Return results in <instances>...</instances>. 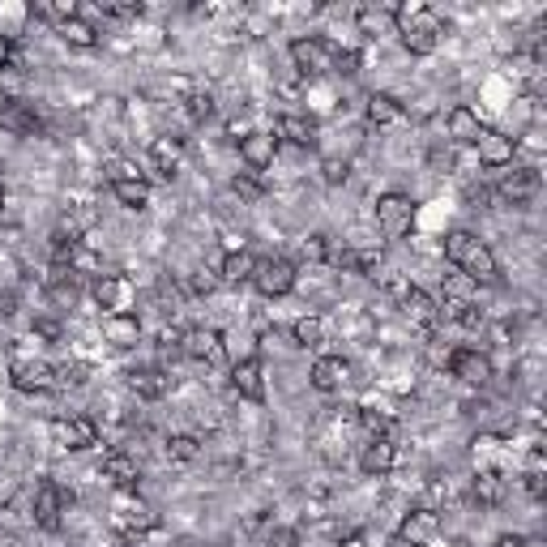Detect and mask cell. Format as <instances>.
<instances>
[{
	"label": "cell",
	"mask_w": 547,
	"mask_h": 547,
	"mask_svg": "<svg viewBox=\"0 0 547 547\" xmlns=\"http://www.w3.org/2000/svg\"><path fill=\"white\" fill-rule=\"evenodd\" d=\"M393 22H398V35H402V47H407L410 56H432L436 43H441V17L420 5V0H410V5H398L393 9Z\"/></svg>",
	"instance_id": "cell-1"
},
{
	"label": "cell",
	"mask_w": 547,
	"mask_h": 547,
	"mask_svg": "<svg viewBox=\"0 0 547 547\" xmlns=\"http://www.w3.org/2000/svg\"><path fill=\"white\" fill-rule=\"evenodd\" d=\"M334 52H338V47L329 39L309 35V39H295L291 43V65L304 73L309 82H317V77H325V73L334 69Z\"/></svg>",
	"instance_id": "cell-2"
},
{
	"label": "cell",
	"mask_w": 547,
	"mask_h": 547,
	"mask_svg": "<svg viewBox=\"0 0 547 547\" xmlns=\"http://www.w3.org/2000/svg\"><path fill=\"white\" fill-rule=\"evenodd\" d=\"M90 295H95L98 309H107V317L133 312V304H137V287H133V279H125V274H98Z\"/></svg>",
	"instance_id": "cell-3"
},
{
	"label": "cell",
	"mask_w": 547,
	"mask_h": 547,
	"mask_svg": "<svg viewBox=\"0 0 547 547\" xmlns=\"http://www.w3.org/2000/svg\"><path fill=\"white\" fill-rule=\"evenodd\" d=\"M295 279H299V274H295V266L287 261V257H266V261H257V269H253V279L248 282H253L266 299H282V295L295 291Z\"/></svg>",
	"instance_id": "cell-4"
},
{
	"label": "cell",
	"mask_w": 547,
	"mask_h": 547,
	"mask_svg": "<svg viewBox=\"0 0 547 547\" xmlns=\"http://www.w3.org/2000/svg\"><path fill=\"white\" fill-rule=\"evenodd\" d=\"M155 522H158V513L141 496H133V491H120V501L112 505V526L120 534H146V531H155Z\"/></svg>",
	"instance_id": "cell-5"
},
{
	"label": "cell",
	"mask_w": 547,
	"mask_h": 547,
	"mask_svg": "<svg viewBox=\"0 0 547 547\" xmlns=\"http://www.w3.org/2000/svg\"><path fill=\"white\" fill-rule=\"evenodd\" d=\"M471 150H475V158L483 167L501 171V167H513V158H518V137H509L501 128H479V137Z\"/></svg>",
	"instance_id": "cell-6"
},
{
	"label": "cell",
	"mask_w": 547,
	"mask_h": 547,
	"mask_svg": "<svg viewBox=\"0 0 547 547\" xmlns=\"http://www.w3.org/2000/svg\"><path fill=\"white\" fill-rule=\"evenodd\" d=\"M410 223H415V201H410L407 193H385L377 197V227H380V236H407Z\"/></svg>",
	"instance_id": "cell-7"
},
{
	"label": "cell",
	"mask_w": 547,
	"mask_h": 547,
	"mask_svg": "<svg viewBox=\"0 0 547 547\" xmlns=\"http://www.w3.org/2000/svg\"><path fill=\"white\" fill-rule=\"evenodd\" d=\"M52 441H56L60 450H95L98 445V423L86 420V415H69V420H56L52 423Z\"/></svg>",
	"instance_id": "cell-8"
},
{
	"label": "cell",
	"mask_w": 547,
	"mask_h": 547,
	"mask_svg": "<svg viewBox=\"0 0 547 547\" xmlns=\"http://www.w3.org/2000/svg\"><path fill=\"white\" fill-rule=\"evenodd\" d=\"M450 377H458L462 385H488L496 372H491V360L483 351H475V347H458V351H450Z\"/></svg>",
	"instance_id": "cell-9"
},
{
	"label": "cell",
	"mask_w": 547,
	"mask_h": 547,
	"mask_svg": "<svg viewBox=\"0 0 547 547\" xmlns=\"http://www.w3.org/2000/svg\"><path fill=\"white\" fill-rule=\"evenodd\" d=\"M9 377H14V385L22 393H52V390H60V385H56V368L43 364V360H17V364L9 368Z\"/></svg>",
	"instance_id": "cell-10"
},
{
	"label": "cell",
	"mask_w": 547,
	"mask_h": 547,
	"mask_svg": "<svg viewBox=\"0 0 547 547\" xmlns=\"http://www.w3.org/2000/svg\"><path fill=\"white\" fill-rule=\"evenodd\" d=\"M65 509H69V496H65V488L60 483H39V491H35V522H39L43 531H56L60 522H65Z\"/></svg>",
	"instance_id": "cell-11"
},
{
	"label": "cell",
	"mask_w": 547,
	"mask_h": 547,
	"mask_svg": "<svg viewBox=\"0 0 547 547\" xmlns=\"http://www.w3.org/2000/svg\"><path fill=\"white\" fill-rule=\"evenodd\" d=\"M239 158H244L253 171L274 167V158H279V137H274L269 128H253L248 137H239Z\"/></svg>",
	"instance_id": "cell-12"
},
{
	"label": "cell",
	"mask_w": 547,
	"mask_h": 547,
	"mask_svg": "<svg viewBox=\"0 0 547 547\" xmlns=\"http://www.w3.org/2000/svg\"><path fill=\"white\" fill-rule=\"evenodd\" d=\"M309 380H312V390L338 393L347 380H351V364H347L342 355H317V360H312Z\"/></svg>",
	"instance_id": "cell-13"
},
{
	"label": "cell",
	"mask_w": 547,
	"mask_h": 547,
	"mask_svg": "<svg viewBox=\"0 0 547 547\" xmlns=\"http://www.w3.org/2000/svg\"><path fill=\"white\" fill-rule=\"evenodd\" d=\"M0 128L14 133V137H35V133H39V112H35V103H26V98H5V107H0Z\"/></svg>",
	"instance_id": "cell-14"
},
{
	"label": "cell",
	"mask_w": 547,
	"mask_h": 547,
	"mask_svg": "<svg viewBox=\"0 0 547 547\" xmlns=\"http://www.w3.org/2000/svg\"><path fill=\"white\" fill-rule=\"evenodd\" d=\"M231 385H236L239 398L261 402V398H266V368H261V360H257V355L236 360V364H231Z\"/></svg>",
	"instance_id": "cell-15"
},
{
	"label": "cell",
	"mask_w": 547,
	"mask_h": 547,
	"mask_svg": "<svg viewBox=\"0 0 547 547\" xmlns=\"http://www.w3.org/2000/svg\"><path fill=\"white\" fill-rule=\"evenodd\" d=\"M436 534H441V513L436 509H410L402 526H398V539H407L415 547H428Z\"/></svg>",
	"instance_id": "cell-16"
},
{
	"label": "cell",
	"mask_w": 547,
	"mask_h": 547,
	"mask_svg": "<svg viewBox=\"0 0 547 547\" xmlns=\"http://www.w3.org/2000/svg\"><path fill=\"white\" fill-rule=\"evenodd\" d=\"M398 299H402V317H407L410 325H423V329H432V325L441 321V304H436V299L423 291V287H407V291L398 295Z\"/></svg>",
	"instance_id": "cell-17"
},
{
	"label": "cell",
	"mask_w": 547,
	"mask_h": 547,
	"mask_svg": "<svg viewBox=\"0 0 547 547\" xmlns=\"http://www.w3.org/2000/svg\"><path fill=\"white\" fill-rule=\"evenodd\" d=\"M393 466H398V445H393L390 436H372L364 445V453H360V471L364 475H390Z\"/></svg>",
	"instance_id": "cell-18"
},
{
	"label": "cell",
	"mask_w": 547,
	"mask_h": 547,
	"mask_svg": "<svg viewBox=\"0 0 547 547\" xmlns=\"http://www.w3.org/2000/svg\"><path fill=\"white\" fill-rule=\"evenodd\" d=\"M180 351L188 355V360L210 364V360H218V355H223V334H218V329H206V325H197V329L180 334Z\"/></svg>",
	"instance_id": "cell-19"
},
{
	"label": "cell",
	"mask_w": 547,
	"mask_h": 547,
	"mask_svg": "<svg viewBox=\"0 0 547 547\" xmlns=\"http://www.w3.org/2000/svg\"><path fill=\"white\" fill-rule=\"evenodd\" d=\"M471 282H496V274H501V266H496V253H491L483 239H475L471 248H466L462 257V266H458Z\"/></svg>",
	"instance_id": "cell-20"
},
{
	"label": "cell",
	"mask_w": 547,
	"mask_h": 547,
	"mask_svg": "<svg viewBox=\"0 0 547 547\" xmlns=\"http://www.w3.org/2000/svg\"><path fill=\"white\" fill-rule=\"evenodd\" d=\"M103 338L112 342L116 351H133V347L141 342L137 312H120V317H107V321H103Z\"/></svg>",
	"instance_id": "cell-21"
},
{
	"label": "cell",
	"mask_w": 547,
	"mask_h": 547,
	"mask_svg": "<svg viewBox=\"0 0 547 547\" xmlns=\"http://www.w3.org/2000/svg\"><path fill=\"white\" fill-rule=\"evenodd\" d=\"M274 137L291 141V146H312V141H317V120H312V116H299V112H287V116H279Z\"/></svg>",
	"instance_id": "cell-22"
},
{
	"label": "cell",
	"mask_w": 547,
	"mask_h": 547,
	"mask_svg": "<svg viewBox=\"0 0 547 547\" xmlns=\"http://www.w3.org/2000/svg\"><path fill=\"white\" fill-rule=\"evenodd\" d=\"M534 193H539V171H534V167H513L505 180H501V197L513 201V206L531 201Z\"/></svg>",
	"instance_id": "cell-23"
},
{
	"label": "cell",
	"mask_w": 547,
	"mask_h": 547,
	"mask_svg": "<svg viewBox=\"0 0 547 547\" xmlns=\"http://www.w3.org/2000/svg\"><path fill=\"white\" fill-rule=\"evenodd\" d=\"M103 479H112L120 491H133L141 479L137 458H128V453H107V458H103Z\"/></svg>",
	"instance_id": "cell-24"
},
{
	"label": "cell",
	"mask_w": 547,
	"mask_h": 547,
	"mask_svg": "<svg viewBox=\"0 0 547 547\" xmlns=\"http://www.w3.org/2000/svg\"><path fill=\"white\" fill-rule=\"evenodd\" d=\"M253 269H257V257L253 253H244V248H231V253L223 257V266H218V282H248L253 279Z\"/></svg>",
	"instance_id": "cell-25"
},
{
	"label": "cell",
	"mask_w": 547,
	"mask_h": 547,
	"mask_svg": "<svg viewBox=\"0 0 547 547\" xmlns=\"http://www.w3.org/2000/svg\"><path fill=\"white\" fill-rule=\"evenodd\" d=\"M128 385H133L137 398H150V402H155V398H163V393L171 390V377L158 372V368H137V372L128 377Z\"/></svg>",
	"instance_id": "cell-26"
},
{
	"label": "cell",
	"mask_w": 547,
	"mask_h": 547,
	"mask_svg": "<svg viewBox=\"0 0 547 547\" xmlns=\"http://www.w3.org/2000/svg\"><path fill=\"white\" fill-rule=\"evenodd\" d=\"M479 112L475 107H453L450 112V137L458 141V146H475V137H479Z\"/></svg>",
	"instance_id": "cell-27"
},
{
	"label": "cell",
	"mask_w": 547,
	"mask_h": 547,
	"mask_svg": "<svg viewBox=\"0 0 547 547\" xmlns=\"http://www.w3.org/2000/svg\"><path fill=\"white\" fill-rule=\"evenodd\" d=\"M56 35L69 47H82V52H90V47H98V30L86 22V17H69V22H60L56 26Z\"/></svg>",
	"instance_id": "cell-28"
},
{
	"label": "cell",
	"mask_w": 547,
	"mask_h": 547,
	"mask_svg": "<svg viewBox=\"0 0 547 547\" xmlns=\"http://www.w3.org/2000/svg\"><path fill=\"white\" fill-rule=\"evenodd\" d=\"M150 158H155L158 167L171 176V171L180 167V158H184V137H155V141H150Z\"/></svg>",
	"instance_id": "cell-29"
},
{
	"label": "cell",
	"mask_w": 547,
	"mask_h": 547,
	"mask_svg": "<svg viewBox=\"0 0 547 547\" xmlns=\"http://www.w3.org/2000/svg\"><path fill=\"white\" fill-rule=\"evenodd\" d=\"M441 287H445V299H453V304H475V295H479V282H471L462 269L441 274Z\"/></svg>",
	"instance_id": "cell-30"
},
{
	"label": "cell",
	"mask_w": 547,
	"mask_h": 547,
	"mask_svg": "<svg viewBox=\"0 0 547 547\" xmlns=\"http://www.w3.org/2000/svg\"><path fill=\"white\" fill-rule=\"evenodd\" d=\"M112 193L128 210H146V206H150V184L146 180H120V184H112Z\"/></svg>",
	"instance_id": "cell-31"
},
{
	"label": "cell",
	"mask_w": 547,
	"mask_h": 547,
	"mask_svg": "<svg viewBox=\"0 0 547 547\" xmlns=\"http://www.w3.org/2000/svg\"><path fill=\"white\" fill-rule=\"evenodd\" d=\"M364 112H368L372 125H393V120L402 116V107H398V98H393V95H368Z\"/></svg>",
	"instance_id": "cell-32"
},
{
	"label": "cell",
	"mask_w": 547,
	"mask_h": 547,
	"mask_svg": "<svg viewBox=\"0 0 547 547\" xmlns=\"http://www.w3.org/2000/svg\"><path fill=\"white\" fill-rule=\"evenodd\" d=\"M291 338H295V347H321L325 342V321L321 317H299V321L291 325Z\"/></svg>",
	"instance_id": "cell-33"
},
{
	"label": "cell",
	"mask_w": 547,
	"mask_h": 547,
	"mask_svg": "<svg viewBox=\"0 0 547 547\" xmlns=\"http://www.w3.org/2000/svg\"><path fill=\"white\" fill-rule=\"evenodd\" d=\"M475 501H483V505H501V501H505V479L496 475V471H483V475L475 479Z\"/></svg>",
	"instance_id": "cell-34"
},
{
	"label": "cell",
	"mask_w": 547,
	"mask_h": 547,
	"mask_svg": "<svg viewBox=\"0 0 547 547\" xmlns=\"http://www.w3.org/2000/svg\"><path fill=\"white\" fill-rule=\"evenodd\" d=\"M197 453H201V441H197V436H188V432L167 436V458L171 462H193Z\"/></svg>",
	"instance_id": "cell-35"
},
{
	"label": "cell",
	"mask_w": 547,
	"mask_h": 547,
	"mask_svg": "<svg viewBox=\"0 0 547 547\" xmlns=\"http://www.w3.org/2000/svg\"><path fill=\"white\" fill-rule=\"evenodd\" d=\"M475 239L479 236H471V231H450V236H445V261L458 269V266H462V257H466V248H471Z\"/></svg>",
	"instance_id": "cell-36"
},
{
	"label": "cell",
	"mask_w": 547,
	"mask_h": 547,
	"mask_svg": "<svg viewBox=\"0 0 547 547\" xmlns=\"http://www.w3.org/2000/svg\"><path fill=\"white\" fill-rule=\"evenodd\" d=\"M342 266H347V269H360V274H368V279H372V274L380 269V253H377V248H355V253L342 257Z\"/></svg>",
	"instance_id": "cell-37"
},
{
	"label": "cell",
	"mask_w": 547,
	"mask_h": 547,
	"mask_svg": "<svg viewBox=\"0 0 547 547\" xmlns=\"http://www.w3.org/2000/svg\"><path fill=\"white\" fill-rule=\"evenodd\" d=\"M223 355H231V364H236V360H248V355H253V338L239 334V329H227L223 334Z\"/></svg>",
	"instance_id": "cell-38"
},
{
	"label": "cell",
	"mask_w": 547,
	"mask_h": 547,
	"mask_svg": "<svg viewBox=\"0 0 547 547\" xmlns=\"http://www.w3.org/2000/svg\"><path fill=\"white\" fill-rule=\"evenodd\" d=\"M35 17H43V22H69V17H77V5L73 0H56V5H35Z\"/></svg>",
	"instance_id": "cell-39"
},
{
	"label": "cell",
	"mask_w": 547,
	"mask_h": 547,
	"mask_svg": "<svg viewBox=\"0 0 547 547\" xmlns=\"http://www.w3.org/2000/svg\"><path fill=\"white\" fill-rule=\"evenodd\" d=\"M184 112L193 116V120H210L214 95H210V90H206V95H201V90H197V95H188V98H184Z\"/></svg>",
	"instance_id": "cell-40"
},
{
	"label": "cell",
	"mask_w": 547,
	"mask_h": 547,
	"mask_svg": "<svg viewBox=\"0 0 547 547\" xmlns=\"http://www.w3.org/2000/svg\"><path fill=\"white\" fill-rule=\"evenodd\" d=\"M107 184H120V180H141V171H137V163H128V158H112L107 163Z\"/></svg>",
	"instance_id": "cell-41"
},
{
	"label": "cell",
	"mask_w": 547,
	"mask_h": 547,
	"mask_svg": "<svg viewBox=\"0 0 547 547\" xmlns=\"http://www.w3.org/2000/svg\"><path fill=\"white\" fill-rule=\"evenodd\" d=\"M385 423H390L385 415H377L372 407H360V428H364L368 436H385Z\"/></svg>",
	"instance_id": "cell-42"
},
{
	"label": "cell",
	"mask_w": 547,
	"mask_h": 547,
	"mask_svg": "<svg viewBox=\"0 0 547 547\" xmlns=\"http://www.w3.org/2000/svg\"><path fill=\"white\" fill-rule=\"evenodd\" d=\"M86 364H60L56 368V385H86Z\"/></svg>",
	"instance_id": "cell-43"
},
{
	"label": "cell",
	"mask_w": 547,
	"mask_h": 547,
	"mask_svg": "<svg viewBox=\"0 0 547 547\" xmlns=\"http://www.w3.org/2000/svg\"><path fill=\"white\" fill-rule=\"evenodd\" d=\"M347 171H351V167H347V158H325V163H321L325 184H342V180H347Z\"/></svg>",
	"instance_id": "cell-44"
},
{
	"label": "cell",
	"mask_w": 547,
	"mask_h": 547,
	"mask_svg": "<svg viewBox=\"0 0 547 547\" xmlns=\"http://www.w3.org/2000/svg\"><path fill=\"white\" fill-rule=\"evenodd\" d=\"M35 338L60 342V338H65V325H60V321H47V317H39V321H35Z\"/></svg>",
	"instance_id": "cell-45"
},
{
	"label": "cell",
	"mask_w": 547,
	"mask_h": 547,
	"mask_svg": "<svg viewBox=\"0 0 547 547\" xmlns=\"http://www.w3.org/2000/svg\"><path fill=\"white\" fill-rule=\"evenodd\" d=\"M266 543L269 547H299V534H295L291 526H279V531H269Z\"/></svg>",
	"instance_id": "cell-46"
},
{
	"label": "cell",
	"mask_w": 547,
	"mask_h": 547,
	"mask_svg": "<svg viewBox=\"0 0 547 547\" xmlns=\"http://www.w3.org/2000/svg\"><path fill=\"white\" fill-rule=\"evenodd\" d=\"M214 287H218V269H197V279H193V291H206V295H210Z\"/></svg>",
	"instance_id": "cell-47"
},
{
	"label": "cell",
	"mask_w": 547,
	"mask_h": 547,
	"mask_svg": "<svg viewBox=\"0 0 547 547\" xmlns=\"http://www.w3.org/2000/svg\"><path fill=\"white\" fill-rule=\"evenodd\" d=\"M236 193L244 197V201H257V197H261V184H257L253 176H239V180H236Z\"/></svg>",
	"instance_id": "cell-48"
},
{
	"label": "cell",
	"mask_w": 547,
	"mask_h": 547,
	"mask_svg": "<svg viewBox=\"0 0 547 547\" xmlns=\"http://www.w3.org/2000/svg\"><path fill=\"white\" fill-rule=\"evenodd\" d=\"M526 491L539 501V496H543V475H526Z\"/></svg>",
	"instance_id": "cell-49"
},
{
	"label": "cell",
	"mask_w": 547,
	"mask_h": 547,
	"mask_svg": "<svg viewBox=\"0 0 547 547\" xmlns=\"http://www.w3.org/2000/svg\"><path fill=\"white\" fill-rule=\"evenodd\" d=\"M496 547H531V543H526L522 534H501V539H496Z\"/></svg>",
	"instance_id": "cell-50"
},
{
	"label": "cell",
	"mask_w": 547,
	"mask_h": 547,
	"mask_svg": "<svg viewBox=\"0 0 547 547\" xmlns=\"http://www.w3.org/2000/svg\"><path fill=\"white\" fill-rule=\"evenodd\" d=\"M9 56H14V39L0 30V60H9Z\"/></svg>",
	"instance_id": "cell-51"
},
{
	"label": "cell",
	"mask_w": 547,
	"mask_h": 547,
	"mask_svg": "<svg viewBox=\"0 0 547 547\" xmlns=\"http://www.w3.org/2000/svg\"><path fill=\"white\" fill-rule=\"evenodd\" d=\"M338 547H368V543H364V534H347V539H342Z\"/></svg>",
	"instance_id": "cell-52"
},
{
	"label": "cell",
	"mask_w": 547,
	"mask_h": 547,
	"mask_svg": "<svg viewBox=\"0 0 547 547\" xmlns=\"http://www.w3.org/2000/svg\"><path fill=\"white\" fill-rule=\"evenodd\" d=\"M176 547H206V543H197V539H180Z\"/></svg>",
	"instance_id": "cell-53"
},
{
	"label": "cell",
	"mask_w": 547,
	"mask_h": 547,
	"mask_svg": "<svg viewBox=\"0 0 547 547\" xmlns=\"http://www.w3.org/2000/svg\"><path fill=\"white\" fill-rule=\"evenodd\" d=\"M390 547H415V543H407V539H398V534H393V543Z\"/></svg>",
	"instance_id": "cell-54"
},
{
	"label": "cell",
	"mask_w": 547,
	"mask_h": 547,
	"mask_svg": "<svg viewBox=\"0 0 547 547\" xmlns=\"http://www.w3.org/2000/svg\"><path fill=\"white\" fill-rule=\"evenodd\" d=\"M0 214H5V184H0Z\"/></svg>",
	"instance_id": "cell-55"
}]
</instances>
